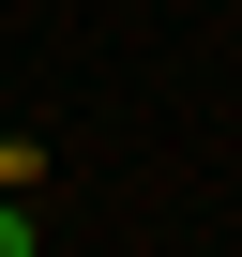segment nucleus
Segmentation results:
<instances>
[{
  "label": "nucleus",
  "mask_w": 242,
  "mask_h": 257,
  "mask_svg": "<svg viewBox=\"0 0 242 257\" xmlns=\"http://www.w3.org/2000/svg\"><path fill=\"white\" fill-rule=\"evenodd\" d=\"M31 182H46V152H31V137H0V197H31Z\"/></svg>",
  "instance_id": "obj_1"
},
{
  "label": "nucleus",
  "mask_w": 242,
  "mask_h": 257,
  "mask_svg": "<svg viewBox=\"0 0 242 257\" xmlns=\"http://www.w3.org/2000/svg\"><path fill=\"white\" fill-rule=\"evenodd\" d=\"M31 242H46V227H31V197H0V257H31Z\"/></svg>",
  "instance_id": "obj_2"
}]
</instances>
